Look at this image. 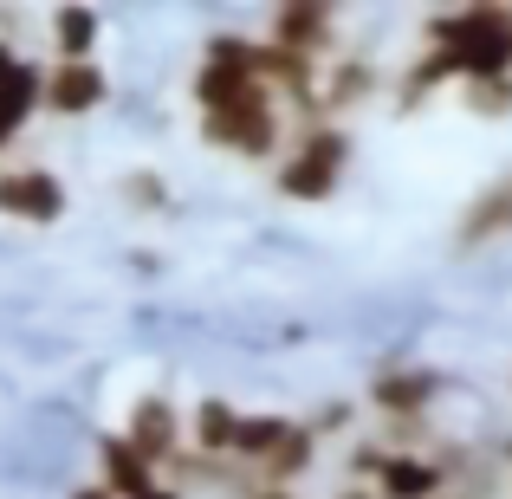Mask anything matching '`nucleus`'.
I'll return each mask as SVG.
<instances>
[{"label":"nucleus","mask_w":512,"mask_h":499,"mask_svg":"<svg viewBox=\"0 0 512 499\" xmlns=\"http://www.w3.org/2000/svg\"><path fill=\"white\" fill-rule=\"evenodd\" d=\"M117 201H124V208H137V214H169V182L156 169H124L117 175Z\"/></svg>","instance_id":"f3484780"},{"label":"nucleus","mask_w":512,"mask_h":499,"mask_svg":"<svg viewBox=\"0 0 512 499\" xmlns=\"http://www.w3.org/2000/svg\"><path fill=\"white\" fill-rule=\"evenodd\" d=\"M500 234H512V175H493V182L461 208V221H454V247L474 253V247H487V240H500Z\"/></svg>","instance_id":"1a4fd4ad"},{"label":"nucleus","mask_w":512,"mask_h":499,"mask_svg":"<svg viewBox=\"0 0 512 499\" xmlns=\"http://www.w3.org/2000/svg\"><path fill=\"white\" fill-rule=\"evenodd\" d=\"M247 499H299V493H279V487H253Z\"/></svg>","instance_id":"b1692460"},{"label":"nucleus","mask_w":512,"mask_h":499,"mask_svg":"<svg viewBox=\"0 0 512 499\" xmlns=\"http://www.w3.org/2000/svg\"><path fill=\"white\" fill-rule=\"evenodd\" d=\"M331 499H376V493H370V487H350V480H344V487L331 493Z\"/></svg>","instance_id":"5701e85b"},{"label":"nucleus","mask_w":512,"mask_h":499,"mask_svg":"<svg viewBox=\"0 0 512 499\" xmlns=\"http://www.w3.org/2000/svg\"><path fill=\"white\" fill-rule=\"evenodd\" d=\"M376 91H383V65L370 59V52H338V59L318 72V111L338 124L344 111H357V104H370Z\"/></svg>","instance_id":"6e6552de"},{"label":"nucleus","mask_w":512,"mask_h":499,"mask_svg":"<svg viewBox=\"0 0 512 499\" xmlns=\"http://www.w3.org/2000/svg\"><path fill=\"white\" fill-rule=\"evenodd\" d=\"M383 461H389V448H383V441H350V448H344V480H350V487H376V474H383Z\"/></svg>","instance_id":"a211bd4d"},{"label":"nucleus","mask_w":512,"mask_h":499,"mask_svg":"<svg viewBox=\"0 0 512 499\" xmlns=\"http://www.w3.org/2000/svg\"><path fill=\"white\" fill-rule=\"evenodd\" d=\"M46 39H52V65H85V59H98V39H104L98 7H78V0L52 7L46 13Z\"/></svg>","instance_id":"9d476101"},{"label":"nucleus","mask_w":512,"mask_h":499,"mask_svg":"<svg viewBox=\"0 0 512 499\" xmlns=\"http://www.w3.org/2000/svg\"><path fill=\"white\" fill-rule=\"evenodd\" d=\"M493 467H500V474H512V435H500V448H493Z\"/></svg>","instance_id":"4be33fe9"},{"label":"nucleus","mask_w":512,"mask_h":499,"mask_svg":"<svg viewBox=\"0 0 512 499\" xmlns=\"http://www.w3.org/2000/svg\"><path fill=\"white\" fill-rule=\"evenodd\" d=\"M318 448H325V441H318L305 422H292V428H286V441H279V448L260 461V474H253V480H260V487H279V493H292L305 474H312Z\"/></svg>","instance_id":"ddd939ff"},{"label":"nucleus","mask_w":512,"mask_h":499,"mask_svg":"<svg viewBox=\"0 0 512 499\" xmlns=\"http://www.w3.org/2000/svg\"><path fill=\"white\" fill-rule=\"evenodd\" d=\"M0 214H7V221H26V227H52L65 214V182L39 163L0 169Z\"/></svg>","instance_id":"423d86ee"},{"label":"nucleus","mask_w":512,"mask_h":499,"mask_svg":"<svg viewBox=\"0 0 512 499\" xmlns=\"http://www.w3.org/2000/svg\"><path fill=\"white\" fill-rule=\"evenodd\" d=\"M137 499H182V493H175L169 480H163V487H150V493H137Z\"/></svg>","instance_id":"393cba45"},{"label":"nucleus","mask_w":512,"mask_h":499,"mask_svg":"<svg viewBox=\"0 0 512 499\" xmlns=\"http://www.w3.org/2000/svg\"><path fill=\"white\" fill-rule=\"evenodd\" d=\"M104 98H111V78H104L98 59L46 65V78H39V111H52V117H91Z\"/></svg>","instance_id":"0eeeda50"},{"label":"nucleus","mask_w":512,"mask_h":499,"mask_svg":"<svg viewBox=\"0 0 512 499\" xmlns=\"http://www.w3.org/2000/svg\"><path fill=\"white\" fill-rule=\"evenodd\" d=\"M299 422H305V428H312V435H318V441H331V435H344V428H350V422H357V402H344V396H331V402H318V409H312V415H299Z\"/></svg>","instance_id":"6ab92c4d"},{"label":"nucleus","mask_w":512,"mask_h":499,"mask_svg":"<svg viewBox=\"0 0 512 499\" xmlns=\"http://www.w3.org/2000/svg\"><path fill=\"white\" fill-rule=\"evenodd\" d=\"M20 59H26V52H20V46H13V39H0V85H7V78H13V72H20Z\"/></svg>","instance_id":"412c9836"},{"label":"nucleus","mask_w":512,"mask_h":499,"mask_svg":"<svg viewBox=\"0 0 512 499\" xmlns=\"http://www.w3.org/2000/svg\"><path fill=\"white\" fill-rule=\"evenodd\" d=\"M435 396H441V370H428V363H376L370 376L376 422H428Z\"/></svg>","instance_id":"7ed1b4c3"},{"label":"nucleus","mask_w":512,"mask_h":499,"mask_svg":"<svg viewBox=\"0 0 512 499\" xmlns=\"http://www.w3.org/2000/svg\"><path fill=\"white\" fill-rule=\"evenodd\" d=\"M467 104H474L480 117H506L512 111V78H480V85H461Z\"/></svg>","instance_id":"aec40b11"},{"label":"nucleus","mask_w":512,"mask_h":499,"mask_svg":"<svg viewBox=\"0 0 512 499\" xmlns=\"http://www.w3.org/2000/svg\"><path fill=\"white\" fill-rule=\"evenodd\" d=\"M195 130H201V143L240 156V163H273L286 150V111H279V98L266 85H253L247 98L221 104V111H201Z\"/></svg>","instance_id":"f03ea898"},{"label":"nucleus","mask_w":512,"mask_h":499,"mask_svg":"<svg viewBox=\"0 0 512 499\" xmlns=\"http://www.w3.org/2000/svg\"><path fill=\"white\" fill-rule=\"evenodd\" d=\"M234 428H240V409L227 396H201L195 409L182 415V435H195V454H201V461H227Z\"/></svg>","instance_id":"4468645a"},{"label":"nucleus","mask_w":512,"mask_h":499,"mask_svg":"<svg viewBox=\"0 0 512 499\" xmlns=\"http://www.w3.org/2000/svg\"><path fill=\"white\" fill-rule=\"evenodd\" d=\"M72 499H111V493H104V487H78Z\"/></svg>","instance_id":"a878e982"},{"label":"nucleus","mask_w":512,"mask_h":499,"mask_svg":"<svg viewBox=\"0 0 512 499\" xmlns=\"http://www.w3.org/2000/svg\"><path fill=\"white\" fill-rule=\"evenodd\" d=\"M350 156H357V143H350L344 124H312V130H299V137H292L286 156H279L273 188H279L286 201H299V208H312V201H331V195L344 188Z\"/></svg>","instance_id":"f257e3e1"},{"label":"nucleus","mask_w":512,"mask_h":499,"mask_svg":"<svg viewBox=\"0 0 512 499\" xmlns=\"http://www.w3.org/2000/svg\"><path fill=\"white\" fill-rule=\"evenodd\" d=\"M286 428H292V415H279V409H240V428H234V448H227V461L234 467H247V474H260V461L286 441Z\"/></svg>","instance_id":"2eb2a0df"},{"label":"nucleus","mask_w":512,"mask_h":499,"mask_svg":"<svg viewBox=\"0 0 512 499\" xmlns=\"http://www.w3.org/2000/svg\"><path fill=\"white\" fill-rule=\"evenodd\" d=\"M331 39H338V13L325 0H279L273 20H266V46L299 52V59H331Z\"/></svg>","instance_id":"20e7f679"},{"label":"nucleus","mask_w":512,"mask_h":499,"mask_svg":"<svg viewBox=\"0 0 512 499\" xmlns=\"http://www.w3.org/2000/svg\"><path fill=\"white\" fill-rule=\"evenodd\" d=\"M39 78H46V65L20 59V72L0 85V150H7V143L33 124V111H39Z\"/></svg>","instance_id":"dca6fc26"},{"label":"nucleus","mask_w":512,"mask_h":499,"mask_svg":"<svg viewBox=\"0 0 512 499\" xmlns=\"http://www.w3.org/2000/svg\"><path fill=\"white\" fill-rule=\"evenodd\" d=\"M376 499H448V480L428 454H389L383 474H376Z\"/></svg>","instance_id":"f8f14e48"},{"label":"nucleus","mask_w":512,"mask_h":499,"mask_svg":"<svg viewBox=\"0 0 512 499\" xmlns=\"http://www.w3.org/2000/svg\"><path fill=\"white\" fill-rule=\"evenodd\" d=\"M506 389H512V376H506Z\"/></svg>","instance_id":"bb28decb"},{"label":"nucleus","mask_w":512,"mask_h":499,"mask_svg":"<svg viewBox=\"0 0 512 499\" xmlns=\"http://www.w3.org/2000/svg\"><path fill=\"white\" fill-rule=\"evenodd\" d=\"M98 487L111 493V499H137V493L163 487V474H156V467L143 461V454L130 448L124 435H104V441H98Z\"/></svg>","instance_id":"9b49d317"},{"label":"nucleus","mask_w":512,"mask_h":499,"mask_svg":"<svg viewBox=\"0 0 512 499\" xmlns=\"http://www.w3.org/2000/svg\"><path fill=\"white\" fill-rule=\"evenodd\" d=\"M117 435H124L130 448H137L143 461L163 474L175 454H182V409H175L169 396H156V389H150V396L130 402V415H124V428H117Z\"/></svg>","instance_id":"39448f33"}]
</instances>
